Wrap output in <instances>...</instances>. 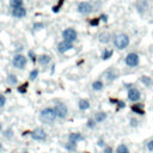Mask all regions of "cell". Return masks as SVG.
<instances>
[{"mask_svg": "<svg viewBox=\"0 0 153 153\" xmlns=\"http://www.w3.org/2000/svg\"><path fill=\"white\" fill-rule=\"evenodd\" d=\"M97 146H98V147H103V148H104L106 145H105V141H104L103 139H99V140L97 141Z\"/></svg>", "mask_w": 153, "mask_h": 153, "instance_id": "74e56055", "label": "cell"}, {"mask_svg": "<svg viewBox=\"0 0 153 153\" xmlns=\"http://www.w3.org/2000/svg\"><path fill=\"white\" fill-rule=\"evenodd\" d=\"M76 11L80 14H90L93 11V6L90 1H81L76 6Z\"/></svg>", "mask_w": 153, "mask_h": 153, "instance_id": "8992f818", "label": "cell"}, {"mask_svg": "<svg viewBox=\"0 0 153 153\" xmlns=\"http://www.w3.org/2000/svg\"><path fill=\"white\" fill-rule=\"evenodd\" d=\"M148 8V4L146 0H139L136 2V10L140 12V13H143Z\"/></svg>", "mask_w": 153, "mask_h": 153, "instance_id": "ac0fdd59", "label": "cell"}, {"mask_svg": "<svg viewBox=\"0 0 153 153\" xmlns=\"http://www.w3.org/2000/svg\"><path fill=\"white\" fill-rule=\"evenodd\" d=\"M115 153H130V151H129V148H128V146L126 143H120L116 147Z\"/></svg>", "mask_w": 153, "mask_h": 153, "instance_id": "603a6c76", "label": "cell"}, {"mask_svg": "<svg viewBox=\"0 0 153 153\" xmlns=\"http://www.w3.org/2000/svg\"><path fill=\"white\" fill-rule=\"evenodd\" d=\"M103 153H115V152H114V148L111 146H105L103 148Z\"/></svg>", "mask_w": 153, "mask_h": 153, "instance_id": "836d02e7", "label": "cell"}, {"mask_svg": "<svg viewBox=\"0 0 153 153\" xmlns=\"http://www.w3.org/2000/svg\"><path fill=\"white\" fill-rule=\"evenodd\" d=\"M2 136H4L6 140L13 139V136H14V130H13V128H12V127H8V128H6L5 130H2Z\"/></svg>", "mask_w": 153, "mask_h": 153, "instance_id": "ffe728a7", "label": "cell"}, {"mask_svg": "<svg viewBox=\"0 0 153 153\" xmlns=\"http://www.w3.org/2000/svg\"><path fill=\"white\" fill-rule=\"evenodd\" d=\"M6 80H7V82L10 85H17L18 84V78H17L16 74H8L7 78H6Z\"/></svg>", "mask_w": 153, "mask_h": 153, "instance_id": "d4e9b609", "label": "cell"}, {"mask_svg": "<svg viewBox=\"0 0 153 153\" xmlns=\"http://www.w3.org/2000/svg\"><path fill=\"white\" fill-rule=\"evenodd\" d=\"M124 62L128 67H136L140 62V57L136 53H129L126 57H124Z\"/></svg>", "mask_w": 153, "mask_h": 153, "instance_id": "ba28073f", "label": "cell"}, {"mask_svg": "<svg viewBox=\"0 0 153 153\" xmlns=\"http://www.w3.org/2000/svg\"><path fill=\"white\" fill-rule=\"evenodd\" d=\"M53 108H54V111H55L57 118L65 120V118L68 116V108H67V105H65L63 103H57V104H55Z\"/></svg>", "mask_w": 153, "mask_h": 153, "instance_id": "5b68a950", "label": "cell"}, {"mask_svg": "<svg viewBox=\"0 0 153 153\" xmlns=\"http://www.w3.org/2000/svg\"><path fill=\"white\" fill-rule=\"evenodd\" d=\"M78 108H79V110H81V111L88 110V109H90V100L86 99V98H81V99L78 102Z\"/></svg>", "mask_w": 153, "mask_h": 153, "instance_id": "2e32d148", "label": "cell"}, {"mask_svg": "<svg viewBox=\"0 0 153 153\" xmlns=\"http://www.w3.org/2000/svg\"><path fill=\"white\" fill-rule=\"evenodd\" d=\"M5 104H6V97H5L4 94H1V93H0V109H1V108H4V106H5Z\"/></svg>", "mask_w": 153, "mask_h": 153, "instance_id": "1f68e13d", "label": "cell"}, {"mask_svg": "<svg viewBox=\"0 0 153 153\" xmlns=\"http://www.w3.org/2000/svg\"><path fill=\"white\" fill-rule=\"evenodd\" d=\"M17 90H18V92L19 93H25L26 92V90H27V82H25V84H22V85H19L18 87H17Z\"/></svg>", "mask_w": 153, "mask_h": 153, "instance_id": "f546056e", "label": "cell"}, {"mask_svg": "<svg viewBox=\"0 0 153 153\" xmlns=\"http://www.w3.org/2000/svg\"><path fill=\"white\" fill-rule=\"evenodd\" d=\"M72 48H73V43L67 42V41H62V42H60V43L57 44V51H59L60 54H63V53L71 50Z\"/></svg>", "mask_w": 153, "mask_h": 153, "instance_id": "8fae6325", "label": "cell"}, {"mask_svg": "<svg viewBox=\"0 0 153 153\" xmlns=\"http://www.w3.org/2000/svg\"><path fill=\"white\" fill-rule=\"evenodd\" d=\"M99 19L103 20V22H106V20H108V16H106V14H102V16L99 17Z\"/></svg>", "mask_w": 153, "mask_h": 153, "instance_id": "60d3db41", "label": "cell"}, {"mask_svg": "<svg viewBox=\"0 0 153 153\" xmlns=\"http://www.w3.org/2000/svg\"><path fill=\"white\" fill-rule=\"evenodd\" d=\"M127 97H128V99H129L130 102H133V103H137V102L141 99V92L139 91L137 87L133 86L131 88L128 90V92H127Z\"/></svg>", "mask_w": 153, "mask_h": 153, "instance_id": "9c48e42d", "label": "cell"}, {"mask_svg": "<svg viewBox=\"0 0 153 153\" xmlns=\"http://www.w3.org/2000/svg\"><path fill=\"white\" fill-rule=\"evenodd\" d=\"M112 54H114V51H112V50L105 49V50L103 51V54H102V59H103V60H109V59L112 56Z\"/></svg>", "mask_w": 153, "mask_h": 153, "instance_id": "4316f807", "label": "cell"}, {"mask_svg": "<svg viewBox=\"0 0 153 153\" xmlns=\"http://www.w3.org/2000/svg\"><path fill=\"white\" fill-rule=\"evenodd\" d=\"M2 149H4V146H2V143H1V142H0V152H1V151H2Z\"/></svg>", "mask_w": 153, "mask_h": 153, "instance_id": "7bdbcfd3", "label": "cell"}, {"mask_svg": "<svg viewBox=\"0 0 153 153\" xmlns=\"http://www.w3.org/2000/svg\"><path fill=\"white\" fill-rule=\"evenodd\" d=\"M98 38H99V42L100 43H109L110 42V35L108 33V32H102L99 36H98Z\"/></svg>", "mask_w": 153, "mask_h": 153, "instance_id": "cb8c5ba5", "label": "cell"}, {"mask_svg": "<svg viewBox=\"0 0 153 153\" xmlns=\"http://www.w3.org/2000/svg\"><path fill=\"white\" fill-rule=\"evenodd\" d=\"M96 126H97V123H96V121L93 120V117H91V118H88V120L86 121V127H87L88 129H94Z\"/></svg>", "mask_w": 153, "mask_h": 153, "instance_id": "83f0119b", "label": "cell"}, {"mask_svg": "<svg viewBox=\"0 0 153 153\" xmlns=\"http://www.w3.org/2000/svg\"><path fill=\"white\" fill-rule=\"evenodd\" d=\"M27 56L30 57V60H31L32 62H36V61H37V57H38V56H36V54H35V51H33V50H29Z\"/></svg>", "mask_w": 153, "mask_h": 153, "instance_id": "4dcf8cb0", "label": "cell"}, {"mask_svg": "<svg viewBox=\"0 0 153 153\" xmlns=\"http://www.w3.org/2000/svg\"><path fill=\"white\" fill-rule=\"evenodd\" d=\"M103 87H104V82H103L102 80H96V81H93V82H92V90H93V91H96V92L102 91V90H103Z\"/></svg>", "mask_w": 153, "mask_h": 153, "instance_id": "7402d4cb", "label": "cell"}, {"mask_svg": "<svg viewBox=\"0 0 153 153\" xmlns=\"http://www.w3.org/2000/svg\"><path fill=\"white\" fill-rule=\"evenodd\" d=\"M57 116L54 111V108L47 106L39 111V121L44 124H53L56 121Z\"/></svg>", "mask_w": 153, "mask_h": 153, "instance_id": "6da1fadb", "label": "cell"}, {"mask_svg": "<svg viewBox=\"0 0 153 153\" xmlns=\"http://www.w3.org/2000/svg\"><path fill=\"white\" fill-rule=\"evenodd\" d=\"M117 72L114 69V68H108L105 72H104V78H105V80L106 81H109V82H112L114 80H116L117 79Z\"/></svg>", "mask_w": 153, "mask_h": 153, "instance_id": "30bf717a", "label": "cell"}, {"mask_svg": "<svg viewBox=\"0 0 153 153\" xmlns=\"http://www.w3.org/2000/svg\"><path fill=\"white\" fill-rule=\"evenodd\" d=\"M37 76H38V69H32L30 72V74H29V80L33 81V80L37 79Z\"/></svg>", "mask_w": 153, "mask_h": 153, "instance_id": "f1b7e54d", "label": "cell"}, {"mask_svg": "<svg viewBox=\"0 0 153 153\" xmlns=\"http://www.w3.org/2000/svg\"><path fill=\"white\" fill-rule=\"evenodd\" d=\"M67 141H71V142H75V143H79L81 141H84V135L79 131H73V133H69L68 134V140Z\"/></svg>", "mask_w": 153, "mask_h": 153, "instance_id": "7c38bea8", "label": "cell"}, {"mask_svg": "<svg viewBox=\"0 0 153 153\" xmlns=\"http://www.w3.org/2000/svg\"><path fill=\"white\" fill-rule=\"evenodd\" d=\"M146 147H147V149H148L149 152H152V153H153V139H152V140H149V141L146 143Z\"/></svg>", "mask_w": 153, "mask_h": 153, "instance_id": "e575fe53", "label": "cell"}, {"mask_svg": "<svg viewBox=\"0 0 153 153\" xmlns=\"http://www.w3.org/2000/svg\"><path fill=\"white\" fill-rule=\"evenodd\" d=\"M26 62H27V59L23 54H16L12 59V65L17 69H24L26 66Z\"/></svg>", "mask_w": 153, "mask_h": 153, "instance_id": "277c9868", "label": "cell"}, {"mask_svg": "<svg viewBox=\"0 0 153 153\" xmlns=\"http://www.w3.org/2000/svg\"><path fill=\"white\" fill-rule=\"evenodd\" d=\"M133 86H134V84H131V82H124V87H126V88H128V90H129V88H131Z\"/></svg>", "mask_w": 153, "mask_h": 153, "instance_id": "ab89813d", "label": "cell"}, {"mask_svg": "<svg viewBox=\"0 0 153 153\" xmlns=\"http://www.w3.org/2000/svg\"><path fill=\"white\" fill-rule=\"evenodd\" d=\"M22 153H29V152H27V151H24V152H22Z\"/></svg>", "mask_w": 153, "mask_h": 153, "instance_id": "ee69618b", "label": "cell"}, {"mask_svg": "<svg viewBox=\"0 0 153 153\" xmlns=\"http://www.w3.org/2000/svg\"><path fill=\"white\" fill-rule=\"evenodd\" d=\"M114 45L117 49H126L129 45V37L126 33H118L114 37Z\"/></svg>", "mask_w": 153, "mask_h": 153, "instance_id": "3957f363", "label": "cell"}, {"mask_svg": "<svg viewBox=\"0 0 153 153\" xmlns=\"http://www.w3.org/2000/svg\"><path fill=\"white\" fill-rule=\"evenodd\" d=\"M140 81L143 84V86H146V87H151L152 85H153V79L151 78V76H148V75H141L140 76Z\"/></svg>", "mask_w": 153, "mask_h": 153, "instance_id": "d6986e66", "label": "cell"}, {"mask_svg": "<svg viewBox=\"0 0 153 153\" xmlns=\"http://www.w3.org/2000/svg\"><path fill=\"white\" fill-rule=\"evenodd\" d=\"M130 109H131V111H133L134 114H136V115H140V116L145 115V106H143V104H141V103H134V104L130 106Z\"/></svg>", "mask_w": 153, "mask_h": 153, "instance_id": "4fadbf2b", "label": "cell"}, {"mask_svg": "<svg viewBox=\"0 0 153 153\" xmlns=\"http://www.w3.org/2000/svg\"><path fill=\"white\" fill-rule=\"evenodd\" d=\"M76 37H78V33L72 27H68V29H65L62 31V38L63 41H67V42H71L73 43L74 41H76Z\"/></svg>", "mask_w": 153, "mask_h": 153, "instance_id": "52a82bcc", "label": "cell"}, {"mask_svg": "<svg viewBox=\"0 0 153 153\" xmlns=\"http://www.w3.org/2000/svg\"><path fill=\"white\" fill-rule=\"evenodd\" d=\"M30 137L33 141H37V142H45L47 139H48V134L43 128L37 127V128H35L33 130L30 131Z\"/></svg>", "mask_w": 153, "mask_h": 153, "instance_id": "7a4b0ae2", "label": "cell"}, {"mask_svg": "<svg viewBox=\"0 0 153 153\" xmlns=\"http://www.w3.org/2000/svg\"><path fill=\"white\" fill-rule=\"evenodd\" d=\"M63 147L67 152H74L76 151V147H78V143L75 142H71V141H67L66 143H63Z\"/></svg>", "mask_w": 153, "mask_h": 153, "instance_id": "44dd1931", "label": "cell"}, {"mask_svg": "<svg viewBox=\"0 0 153 153\" xmlns=\"http://www.w3.org/2000/svg\"><path fill=\"white\" fill-rule=\"evenodd\" d=\"M129 123H130V126L131 127H137V123H139V121L136 120V118H130V121H129Z\"/></svg>", "mask_w": 153, "mask_h": 153, "instance_id": "8d00e7d4", "label": "cell"}, {"mask_svg": "<svg viewBox=\"0 0 153 153\" xmlns=\"http://www.w3.org/2000/svg\"><path fill=\"white\" fill-rule=\"evenodd\" d=\"M99 20H100L99 18H93V19L90 20V25H91V26H97V25L99 24Z\"/></svg>", "mask_w": 153, "mask_h": 153, "instance_id": "d6a6232c", "label": "cell"}, {"mask_svg": "<svg viewBox=\"0 0 153 153\" xmlns=\"http://www.w3.org/2000/svg\"><path fill=\"white\" fill-rule=\"evenodd\" d=\"M37 61H38L39 65H42V66H47V65L50 63L51 57H50L48 54H42V55H39V56L37 57Z\"/></svg>", "mask_w": 153, "mask_h": 153, "instance_id": "9a60e30c", "label": "cell"}, {"mask_svg": "<svg viewBox=\"0 0 153 153\" xmlns=\"http://www.w3.org/2000/svg\"><path fill=\"white\" fill-rule=\"evenodd\" d=\"M106 117H108V115H106V112H104V111H98V112H96V114L93 115V120L96 121V123H102V122H104V121L106 120Z\"/></svg>", "mask_w": 153, "mask_h": 153, "instance_id": "e0dca14e", "label": "cell"}, {"mask_svg": "<svg viewBox=\"0 0 153 153\" xmlns=\"http://www.w3.org/2000/svg\"><path fill=\"white\" fill-rule=\"evenodd\" d=\"M44 27V24L43 23H35L33 24V29L35 30H41V29H43Z\"/></svg>", "mask_w": 153, "mask_h": 153, "instance_id": "d590c367", "label": "cell"}, {"mask_svg": "<svg viewBox=\"0 0 153 153\" xmlns=\"http://www.w3.org/2000/svg\"><path fill=\"white\" fill-rule=\"evenodd\" d=\"M10 6L14 10V8H19L23 7V0H10Z\"/></svg>", "mask_w": 153, "mask_h": 153, "instance_id": "484cf974", "label": "cell"}, {"mask_svg": "<svg viewBox=\"0 0 153 153\" xmlns=\"http://www.w3.org/2000/svg\"><path fill=\"white\" fill-rule=\"evenodd\" d=\"M12 16L14 18H24L26 16V8L25 7H19V8H14L12 10Z\"/></svg>", "mask_w": 153, "mask_h": 153, "instance_id": "5bb4252c", "label": "cell"}, {"mask_svg": "<svg viewBox=\"0 0 153 153\" xmlns=\"http://www.w3.org/2000/svg\"><path fill=\"white\" fill-rule=\"evenodd\" d=\"M2 128H4V127H2V123L0 122V133H2Z\"/></svg>", "mask_w": 153, "mask_h": 153, "instance_id": "b9f144b4", "label": "cell"}, {"mask_svg": "<svg viewBox=\"0 0 153 153\" xmlns=\"http://www.w3.org/2000/svg\"><path fill=\"white\" fill-rule=\"evenodd\" d=\"M62 2H63V0H60V4H59L57 6H55V7L53 8V11H54V12H57V11H59V8H60V6L62 5Z\"/></svg>", "mask_w": 153, "mask_h": 153, "instance_id": "f35d334b", "label": "cell"}]
</instances>
